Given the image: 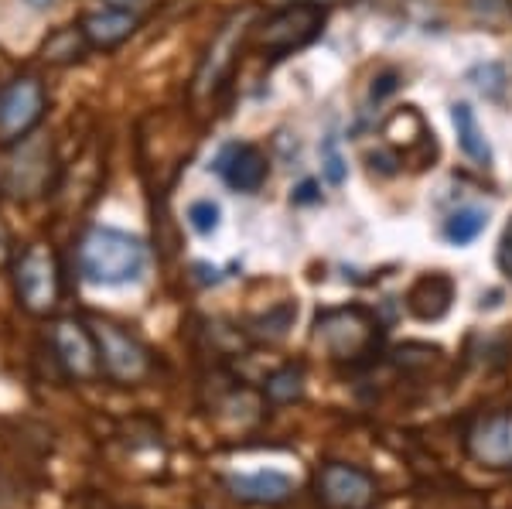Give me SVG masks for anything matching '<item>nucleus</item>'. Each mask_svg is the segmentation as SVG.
<instances>
[{
	"instance_id": "nucleus-1",
	"label": "nucleus",
	"mask_w": 512,
	"mask_h": 509,
	"mask_svg": "<svg viewBox=\"0 0 512 509\" xmlns=\"http://www.w3.org/2000/svg\"><path fill=\"white\" fill-rule=\"evenodd\" d=\"M79 274L93 284H127L137 281L144 270V243L130 233L110 226H93L82 233L76 246Z\"/></svg>"
},
{
	"instance_id": "nucleus-2",
	"label": "nucleus",
	"mask_w": 512,
	"mask_h": 509,
	"mask_svg": "<svg viewBox=\"0 0 512 509\" xmlns=\"http://www.w3.org/2000/svg\"><path fill=\"white\" fill-rule=\"evenodd\" d=\"M256 18H260V7L243 4L219 24V31L212 35L209 48H205L202 62H198V69H195V79H192L195 100H212V96L226 86V79L233 76V69H236L239 48L250 38V31H256Z\"/></svg>"
},
{
	"instance_id": "nucleus-3",
	"label": "nucleus",
	"mask_w": 512,
	"mask_h": 509,
	"mask_svg": "<svg viewBox=\"0 0 512 509\" xmlns=\"http://www.w3.org/2000/svg\"><path fill=\"white\" fill-rule=\"evenodd\" d=\"M325 7L315 0H291L277 7L270 18L256 21V48L270 59H284L291 52H301L325 31Z\"/></svg>"
},
{
	"instance_id": "nucleus-4",
	"label": "nucleus",
	"mask_w": 512,
	"mask_h": 509,
	"mask_svg": "<svg viewBox=\"0 0 512 509\" xmlns=\"http://www.w3.org/2000/svg\"><path fill=\"white\" fill-rule=\"evenodd\" d=\"M315 342L335 359V363H359L373 356L379 342V325L366 308H328L315 318Z\"/></svg>"
},
{
	"instance_id": "nucleus-5",
	"label": "nucleus",
	"mask_w": 512,
	"mask_h": 509,
	"mask_svg": "<svg viewBox=\"0 0 512 509\" xmlns=\"http://www.w3.org/2000/svg\"><path fill=\"white\" fill-rule=\"evenodd\" d=\"M14 291L28 315H52L62 301V267L52 246L31 243L14 260Z\"/></svg>"
},
{
	"instance_id": "nucleus-6",
	"label": "nucleus",
	"mask_w": 512,
	"mask_h": 509,
	"mask_svg": "<svg viewBox=\"0 0 512 509\" xmlns=\"http://www.w3.org/2000/svg\"><path fill=\"white\" fill-rule=\"evenodd\" d=\"M93 335L99 346V366L110 376L113 383L123 387H137L151 376V352L137 335H130L127 328L113 325V322H93Z\"/></svg>"
},
{
	"instance_id": "nucleus-7",
	"label": "nucleus",
	"mask_w": 512,
	"mask_h": 509,
	"mask_svg": "<svg viewBox=\"0 0 512 509\" xmlns=\"http://www.w3.org/2000/svg\"><path fill=\"white\" fill-rule=\"evenodd\" d=\"M48 93L38 76H18L0 89V144L11 147L31 137L45 120Z\"/></svg>"
},
{
	"instance_id": "nucleus-8",
	"label": "nucleus",
	"mask_w": 512,
	"mask_h": 509,
	"mask_svg": "<svg viewBox=\"0 0 512 509\" xmlns=\"http://www.w3.org/2000/svg\"><path fill=\"white\" fill-rule=\"evenodd\" d=\"M52 171V144L41 141V134H31L24 141L11 144V158L4 164L0 182L14 199H35V195H45L52 188Z\"/></svg>"
},
{
	"instance_id": "nucleus-9",
	"label": "nucleus",
	"mask_w": 512,
	"mask_h": 509,
	"mask_svg": "<svg viewBox=\"0 0 512 509\" xmlns=\"http://www.w3.org/2000/svg\"><path fill=\"white\" fill-rule=\"evenodd\" d=\"M52 352L59 359L62 373L76 383H93L103 366H99V346L96 335L86 322L76 318H62L52 325Z\"/></svg>"
},
{
	"instance_id": "nucleus-10",
	"label": "nucleus",
	"mask_w": 512,
	"mask_h": 509,
	"mask_svg": "<svg viewBox=\"0 0 512 509\" xmlns=\"http://www.w3.org/2000/svg\"><path fill=\"white\" fill-rule=\"evenodd\" d=\"M315 489L325 509H369L376 503V479L359 465H321V472L315 475Z\"/></svg>"
},
{
	"instance_id": "nucleus-11",
	"label": "nucleus",
	"mask_w": 512,
	"mask_h": 509,
	"mask_svg": "<svg viewBox=\"0 0 512 509\" xmlns=\"http://www.w3.org/2000/svg\"><path fill=\"white\" fill-rule=\"evenodd\" d=\"M465 448L478 465L512 469V410L478 414L465 431Z\"/></svg>"
},
{
	"instance_id": "nucleus-12",
	"label": "nucleus",
	"mask_w": 512,
	"mask_h": 509,
	"mask_svg": "<svg viewBox=\"0 0 512 509\" xmlns=\"http://www.w3.org/2000/svg\"><path fill=\"white\" fill-rule=\"evenodd\" d=\"M216 171H219L222 182L233 188V192L253 195V192H260L263 182L270 178V161H267V154H263L260 147L233 141V144H226L219 151Z\"/></svg>"
},
{
	"instance_id": "nucleus-13",
	"label": "nucleus",
	"mask_w": 512,
	"mask_h": 509,
	"mask_svg": "<svg viewBox=\"0 0 512 509\" xmlns=\"http://www.w3.org/2000/svg\"><path fill=\"white\" fill-rule=\"evenodd\" d=\"M82 35H86L89 48H99V52H113L120 48L123 41H130L137 35L140 28V18L130 7H99V11H89L82 14L79 21Z\"/></svg>"
},
{
	"instance_id": "nucleus-14",
	"label": "nucleus",
	"mask_w": 512,
	"mask_h": 509,
	"mask_svg": "<svg viewBox=\"0 0 512 509\" xmlns=\"http://www.w3.org/2000/svg\"><path fill=\"white\" fill-rule=\"evenodd\" d=\"M454 294H458L454 277L444 274V270H434V274H420L417 281L410 284L403 301H407V311L417 322H441V318H448Z\"/></svg>"
},
{
	"instance_id": "nucleus-15",
	"label": "nucleus",
	"mask_w": 512,
	"mask_h": 509,
	"mask_svg": "<svg viewBox=\"0 0 512 509\" xmlns=\"http://www.w3.org/2000/svg\"><path fill=\"white\" fill-rule=\"evenodd\" d=\"M226 489L233 492L239 503L253 506H280L294 496V482L284 472H243L229 475Z\"/></svg>"
},
{
	"instance_id": "nucleus-16",
	"label": "nucleus",
	"mask_w": 512,
	"mask_h": 509,
	"mask_svg": "<svg viewBox=\"0 0 512 509\" xmlns=\"http://www.w3.org/2000/svg\"><path fill=\"white\" fill-rule=\"evenodd\" d=\"M383 137L386 144L393 147V151H417V147L431 144V130H427L424 117L417 113V106H403V110H396L390 120L383 123Z\"/></svg>"
},
{
	"instance_id": "nucleus-17",
	"label": "nucleus",
	"mask_w": 512,
	"mask_h": 509,
	"mask_svg": "<svg viewBox=\"0 0 512 509\" xmlns=\"http://www.w3.org/2000/svg\"><path fill=\"white\" fill-rule=\"evenodd\" d=\"M451 120H454V134H458L461 151H465L475 164L489 168V164H492V147H489V137H485V130H482V123H478L472 106L454 103L451 106Z\"/></svg>"
},
{
	"instance_id": "nucleus-18",
	"label": "nucleus",
	"mask_w": 512,
	"mask_h": 509,
	"mask_svg": "<svg viewBox=\"0 0 512 509\" xmlns=\"http://www.w3.org/2000/svg\"><path fill=\"white\" fill-rule=\"evenodd\" d=\"M86 55H89V41L82 35L79 24L55 28L52 35L41 41V59L48 65H72V62H82Z\"/></svg>"
},
{
	"instance_id": "nucleus-19",
	"label": "nucleus",
	"mask_w": 512,
	"mask_h": 509,
	"mask_svg": "<svg viewBox=\"0 0 512 509\" xmlns=\"http://www.w3.org/2000/svg\"><path fill=\"white\" fill-rule=\"evenodd\" d=\"M263 397L270 400L274 407H287L294 400L304 397V369L301 366H280L263 380Z\"/></svg>"
},
{
	"instance_id": "nucleus-20",
	"label": "nucleus",
	"mask_w": 512,
	"mask_h": 509,
	"mask_svg": "<svg viewBox=\"0 0 512 509\" xmlns=\"http://www.w3.org/2000/svg\"><path fill=\"white\" fill-rule=\"evenodd\" d=\"M485 226H489V216H485L482 209H475V205H465V209H458L448 216L444 236H448V243H454V246H465V243H475L478 236L485 233Z\"/></svg>"
},
{
	"instance_id": "nucleus-21",
	"label": "nucleus",
	"mask_w": 512,
	"mask_h": 509,
	"mask_svg": "<svg viewBox=\"0 0 512 509\" xmlns=\"http://www.w3.org/2000/svg\"><path fill=\"white\" fill-rule=\"evenodd\" d=\"M294 318H297V305H294V301H284V305L270 308L267 315L256 318L253 335H256V339H263V342H280L287 335V328L294 325Z\"/></svg>"
},
{
	"instance_id": "nucleus-22",
	"label": "nucleus",
	"mask_w": 512,
	"mask_h": 509,
	"mask_svg": "<svg viewBox=\"0 0 512 509\" xmlns=\"http://www.w3.org/2000/svg\"><path fill=\"white\" fill-rule=\"evenodd\" d=\"M468 79H472V86L478 93L485 96H502V89H506V72H502V65L495 62H485V65H475L472 72H468Z\"/></svg>"
},
{
	"instance_id": "nucleus-23",
	"label": "nucleus",
	"mask_w": 512,
	"mask_h": 509,
	"mask_svg": "<svg viewBox=\"0 0 512 509\" xmlns=\"http://www.w3.org/2000/svg\"><path fill=\"white\" fill-rule=\"evenodd\" d=\"M219 205L212 199H198L188 205V223H192V229L198 236H212L219 229Z\"/></svg>"
},
{
	"instance_id": "nucleus-24",
	"label": "nucleus",
	"mask_w": 512,
	"mask_h": 509,
	"mask_svg": "<svg viewBox=\"0 0 512 509\" xmlns=\"http://www.w3.org/2000/svg\"><path fill=\"white\" fill-rule=\"evenodd\" d=\"M321 164H325V178L332 185H342L345 175H349V168H345V158L342 151H338V141L335 137H328L325 147H321Z\"/></svg>"
},
{
	"instance_id": "nucleus-25",
	"label": "nucleus",
	"mask_w": 512,
	"mask_h": 509,
	"mask_svg": "<svg viewBox=\"0 0 512 509\" xmlns=\"http://www.w3.org/2000/svg\"><path fill=\"white\" fill-rule=\"evenodd\" d=\"M396 89H400V72L386 69V72H379V76L373 79V89H369V100L379 103V100H386L390 93H396Z\"/></svg>"
},
{
	"instance_id": "nucleus-26",
	"label": "nucleus",
	"mask_w": 512,
	"mask_h": 509,
	"mask_svg": "<svg viewBox=\"0 0 512 509\" xmlns=\"http://www.w3.org/2000/svg\"><path fill=\"white\" fill-rule=\"evenodd\" d=\"M495 260H499V270L512 281V219H509V226H506V233H502V240H499V253H495Z\"/></svg>"
},
{
	"instance_id": "nucleus-27",
	"label": "nucleus",
	"mask_w": 512,
	"mask_h": 509,
	"mask_svg": "<svg viewBox=\"0 0 512 509\" xmlns=\"http://www.w3.org/2000/svg\"><path fill=\"white\" fill-rule=\"evenodd\" d=\"M315 199H318V185L315 182H304L294 192V202H315Z\"/></svg>"
},
{
	"instance_id": "nucleus-28",
	"label": "nucleus",
	"mask_w": 512,
	"mask_h": 509,
	"mask_svg": "<svg viewBox=\"0 0 512 509\" xmlns=\"http://www.w3.org/2000/svg\"><path fill=\"white\" fill-rule=\"evenodd\" d=\"M31 7H52V0H31Z\"/></svg>"
},
{
	"instance_id": "nucleus-29",
	"label": "nucleus",
	"mask_w": 512,
	"mask_h": 509,
	"mask_svg": "<svg viewBox=\"0 0 512 509\" xmlns=\"http://www.w3.org/2000/svg\"><path fill=\"white\" fill-rule=\"evenodd\" d=\"M113 7H130V0H110Z\"/></svg>"
},
{
	"instance_id": "nucleus-30",
	"label": "nucleus",
	"mask_w": 512,
	"mask_h": 509,
	"mask_svg": "<svg viewBox=\"0 0 512 509\" xmlns=\"http://www.w3.org/2000/svg\"><path fill=\"white\" fill-rule=\"evenodd\" d=\"M315 4H321V7H325V4H342V0H315Z\"/></svg>"
}]
</instances>
